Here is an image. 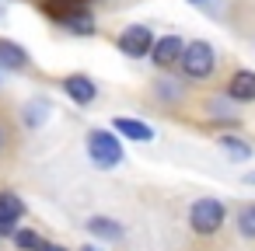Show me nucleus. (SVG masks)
<instances>
[{
    "instance_id": "1",
    "label": "nucleus",
    "mask_w": 255,
    "mask_h": 251,
    "mask_svg": "<svg viewBox=\"0 0 255 251\" xmlns=\"http://www.w3.org/2000/svg\"><path fill=\"white\" fill-rule=\"evenodd\" d=\"M213 63H217V56H213V46L210 42H189L185 53H182V60H178V67H182V74L189 81L210 77L213 74Z\"/></svg>"
},
{
    "instance_id": "2",
    "label": "nucleus",
    "mask_w": 255,
    "mask_h": 251,
    "mask_svg": "<svg viewBox=\"0 0 255 251\" xmlns=\"http://www.w3.org/2000/svg\"><path fill=\"white\" fill-rule=\"evenodd\" d=\"M88 154L98 167H116L123 161V143L116 140V133H105V129H91L88 133Z\"/></svg>"
},
{
    "instance_id": "3",
    "label": "nucleus",
    "mask_w": 255,
    "mask_h": 251,
    "mask_svg": "<svg viewBox=\"0 0 255 251\" xmlns=\"http://www.w3.org/2000/svg\"><path fill=\"white\" fill-rule=\"evenodd\" d=\"M189 223H192L196 234H217L220 223H224V206L217 199H199L189 209Z\"/></svg>"
},
{
    "instance_id": "4",
    "label": "nucleus",
    "mask_w": 255,
    "mask_h": 251,
    "mask_svg": "<svg viewBox=\"0 0 255 251\" xmlns=\"http://www.w3.org/2000/svg\"><path fill=\"white\" fill-rule=\"evenodd\" d=\"M154 32L147 28V25H129L123 35H119V49L129 56V60H140V56H150V49H154Z\"/></svg>"
},
{
    "instance_id": "5",
    "label": "nucleus",
    "mask_w": 255,
    "mask_h": 251,
    "mask_svg": "<svg viewBox=\"0 0 255 251\" xmlns=\"http://www.w3.org/2000/svg\"><path fill=\"white\" fill-rule=\"evenodd\" d=\"M182 53H185V42H182L178 35H164V39H157V42H154L150 60H154L157 67H175V63L182 60Z\"/></svg>"
},
{
    "instance_id": "6",
    "label": "nucleus",
    "mask_w": 255,
    "mask_h": 251,
    "mask_svg": "<svg viewBox=\"0 0 255 251\" xmlns=\"http://www.w3.org/2000/svg\"><path fill=\"white\" fill-rule=\"evenodd\" d=\"M63 91H67L77 105H91V101H95V94H98L95 81H91V77H84V74H70V77L63 81Z\"/></svg>"
},
{
    "instance_id": "7",
    "label": "nucleus",
    "mask_w": 255,
    "mask_h": 251,
    "mask_svg": "<svg viewBox=\"0 0 255 251\" xmlns=\"http://www.w3.org/2000/svg\"><path fill=\"white\" fill-rule=\"evenodd\" d=\"M227 94L234 101H255V74L252 70H238L227 84Z\"/></svg>"
},
{
    "instance_id": "8",
    "label": "nucleus",
    "mask_w": 255,
    "mask_h": 251,
    "mask_svg": "<svg viewBox=\"0 0 255 251\" xmlns=\"http://www.w3.org/2000/svg\"><path fill=\"white\" fill-rule=\"evenodd\" d=\"M116 133L126 136V140H136V143L154 140V129H150L147 122H136V119H116Z\"/></svg>"
},
{
    "instance_id": "9",
    "label": "nucleus",
    "mask_w": 255,
    "mask_h": 251,
    "mask_svg": "<svg viewBox=\"0 0 255 251\" xmlns=\"http://www.w3.org/2000/svg\"><path fill=\"white\" fill-rule=\"evenodd\" d=\"M28 63L25 49L18 42H7V39H0V67H7V70H21Z\"/></svg>"
},
{
    "instance_id": "10",
    "label": "nucleus",
    "mask_w": 255,
    "mask_h": 251,
    "mask_svg": "<svg viewBox=\"0 0 255 251\" xmlns=\"http://www.w3.org/2000/svg\"><path fill=\"white\" fill-rule=\"evenodd\" d=\"M63 18V25L74 32V35H91L95 32V18L84 11V7H77V11H67V14H60Z\"/></svg>"
},
{
    "instance_id": "11",
    "label": "nucleus",
    "mask_w": 255,
    "mask_h": 251,
    "mask_svg": "<svg viewBox=\"0 0 255 251\" xmlns=\"http://www.w3.org/2000/svg\"><path fill=\"white\" fill-rule=\"evenodd\" d=\"M88 230H91L95 237H102V241H119V237H123V227H119L116 220H109V216H91V220H88Z\"/></svg>"
},
{
    "instance_id": "12",
    "label": "nucleus",
    "mask_w": 255,
    "mask_h": 251,
    "mask_svg": "<svg viewBox=\"0 0 255 251\" xmlns=\"http://www.w3.org/2000/svg\"><path fill=\"white\" fill-rule=\"evenodd\" d=\"M220 150L227 157H234V161H248V154H252V147L245 140H238V136H220Z\"/></svg>"
},
{
    "instance_id": "13",
    "label": "nucleus",
    "mask_w": 255,
    "mask_h": 251,
    "mask_svg": "<svg viewBox=\"0 0 255 251\" xmlns=\"http://www.w3.org/2000/svg\"><path fill=\"white\" fill-rule=\"evenodd\" d=\"M0 216H7V220L25 216V202H21L14 192H0Z\"/></svg>"
},
{
    "instance_id": "14",
    "label": "nucleus",
    "mask_w": 255,
    "mask_h": 251,
    "mask_svg": "<svg viewBox=\"0 0 255 251\" xmlns=\"http://www.w3.org/2000/svg\"><path fill=\"white\" fill-rule=\"evenodd\" d=\"M14 241H18V248H21V251H49V244H46L35 230H18V234H14Z\"/></svg>"
},
{
    "instance_id": "15",
    "label": "nucleus",
    "mask_w": 255,
    "mask_h": 251,
    "mask_svg": "<svg viewBox=\"0 0 255 251\" xmlns=\"http://www.w3.org/2000/svg\"><path fill=\"white\" fill-rule=\"evenodd\" d=\"M238 230H241L245 237H255V202L238 213Z\"/></svg>"
},
{
    "instance_id": "16",
    "label": "nucleus",
    "mask_w": 255,
    "mask_h": 251,
    "mask_svg": "<svg viewBox=\"0 0 255 251\" xmlns=\"http://www.w3.org/2000/svg\"><path fill=\"white\" fill-rule=\"evenodd\" d=\"M46 108H49L46 101H35V105H28V108H25V122H28V126H39V122L46 119Z\"/></svg>"
},
{
    "instance_id": "17",
    "label": "nucleus",
    "mask_w": 255,
    "mask_h": 251,
    "mask_svg": "<svg viewBox=\"0 0 255 251\" xmlns=\"http://www.w3.org/2000/svg\"><path fill=\"white\" fill-rule=\"evenodd\" d=\"M18 230H14V220H7V216H0V237H14Z\"/></svg>"
},
{
    "instance_id": "18",
    "label": "nucleus",
    "mask_w": 255,
    "mask_h": 251,
    "mask_svg": "<svg viewBox=\"0 0 255 251\" xmlns=\"http://www.w3.org/2000/svg\"><path fill=\"white\" fill-rule=\"evenodd\" d=\"M4 143H7V129L0 126V150H4Z\"/></svg>"
},
{
    "instance_id": "19",
    "label": "nucleus",
    "mask_w": 255,
    "mask_h": 251,
    "mask_svg": "<svg viewBox=\"0 0 255 251\" xmlns=\"http://www.w3.org/2000/svg\"><path fill=\"white\" fill-rule=\"evenodd\" d=\"M49 251H63V248H53V244H49Z\"/></svg>"
},
{
    "instance_id": "20",
    "label": "nucleus",
    "mask_w": 255,
    "mask_h": 251,
    "mask_svg": "<svg viewBox=\"0 0 255 251\" xmlns=\"http://www.w3.org/2000/svg\"><path fill=\"white\" fill-rule=\"evenodd\" d=\"M192 4H199V0H192Z\"/></svg>"
},
{
    "instance_id": "21",
    "label": "nucleus",
    "mask_w": 255,
    "mask_h": 251,
    "mask_svg": "<svg viewBox=\"0 0 255 251\" xmlns=\"http://www.w3.org/2000/svg\"><path fill=\"white\" fill-rule=\"evenodd\" d=\"M84 251H91V248H84Z\"/></svg>"
}]
</instances>
